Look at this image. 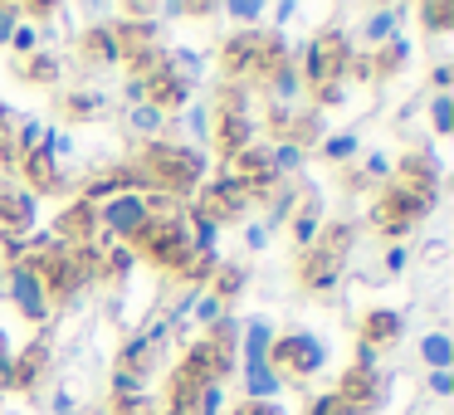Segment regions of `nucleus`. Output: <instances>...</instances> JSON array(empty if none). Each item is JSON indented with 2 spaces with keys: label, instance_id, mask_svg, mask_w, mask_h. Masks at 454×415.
<instances>
[{
  "label": "nucleus",
  "instance_id": "f257e3e1",
  "mask_svg": "<svg viewBox=\"0 0 454 415\" xmlns=\"http://www.w3.org/2000/svg\"><path fill=\"white\" fill-rule=\"evenodd\" d=\"M142 181H152V186H167V191H191L200 176V157L191 147H171V142H157V147H147V157L137 161Z\"/></svg>",
  "mask_w": 454,
  "mask_h": 415
},
{
  "label": "nucleus",
  "instance_id": "f03ea898",
  "mask_svg": "<svg viewBox=\"0 0 454 415\" xmlns=\"http://www.w3.org/2000/svg\"><path fill=\"white\" fill-rule=\"evenodd\" d=\"M132 239H137V249L161 269H186V259H191L181 220H142V225L132 230Z\"/></svg>",
  "mask_w": 454,
  "mask_h": 415
},
{
  "label": "nucleus",
  "instance_id": "7ed1b4c3",
  "mask_svg": "<svg viewBox=\"0 0 454 415\" xmlns=\"http://www.w3.org/2000/svg\"><path fill=\"white\" fill-rule=\"evenodd\" d=\"M269 356H274L278 376H288V381H303V376H313L317 366H323V347H317L308 333H288V337H278V342L269 347Z\"/></svg>",
  "mask_w": 454,
  "mask_h": 415
},
{
  "label": "nucleus",
  "instance_id": "20e7f679",
  "mask_svg": "<svg viewBox=\"0 0 454 415\" xmlns=\"http://www.w3.org/2000/svg\"><path fill=\"white\" fill-rule=\"evenodd\" d=\"M347 64H352V54H347V40L337 30H323L313 44H308V79H313L317 89H323V83H333Z\"/></svg>",
  "mask_w": 454,
  "mask_h": 415
},
{
  "label": "nucleus",
  "instance_id": "39448f33",
  "mask_svg": "<svg viewBox=\"0 0 454 415\" xmlns=\"http://www.w3.org/2000/svg\"><path fill=\"white\" fill-rule=\"evenodd\" d=\"M333 395L342 401V411H347V415H366V411H376V405H381L386 386L376 381V376L366 372V366H352V372L342 376V386H337Z\"/></svg>",
  "mask_w": 454,
  "mask_h": 415
},
{
  "label": "nucleus",
  "instance_id": "423d86ee",
  "mask_svg": "<svg viewBox=\"0 0 454 415\" xmlns=\"http://www.w3.org/2000/svg\"><path fill=\"white\" fill-rule=\"evenodd\" d=\"M239 210H245V186H235V181H220V186H210L206 196H200L196 220H200L206 230H215V225H225V220H235Z\"/></svg>",
  "mask_w": 454,
  "mask_h": 415
},
{
  "label": "nucleus",
  "instance_id": "0eeeda50",
  "mask_svg": "<svg viewBox=\"0 0 454 415\" xmlns=\"http://www.w3.org/2000/svg\"><path fill=\"white\" fill-rule=\"evenodd\" d=\"M142 93H147V103H157V108H176V103H186V79L161 64V69H152L147 79H142Z\"/></svg>",
  "mask_w": 454,
  "mask_h": 415
},
{
  "label": "nucleus",
  "instance_id": "6e6552de",
  "mask_svg": "<svg viewBox=\"0 0 454 415\" xmlns=\"http://www.w3.org/2000/svg\"><path fill=\"white\" fill-rule=\"evenodd\" d=\"M401 186H405V191H434V186H440V167H434L430 152H405V161H401Z\"/></svg>",
  "mask_w": 454,
  "mask_h": 415
},
{
  "label": "nucleus",
  "instance_id": "1a4fd4ad",
  "mask_svg": "<svg viewBox=\"0 0 454 415\" xmlns=\"http://www.w3.org/2000/svg\"><path fill=\"white\" fill-rule=\"evenodd\" d=\"M395 333H401V317H395L391 308H372V313L362 317V342H366V352H372V347L395 342Z\"/></svg>",
  "mask_w": 454,
  "mask_h": 415
},
{
  "label": "nucleus",
  "instance_id": "9d476101",
  "mask_svg": "<svg viewBox=\"0 0 454 415\" xmlns=\"http://www.w3.org/2000/svg\"><path fill=\"white\" fill-rule=\"evenodd\" d=\"M103 220H108L113 230H137L142 220H147V200L142 196H122V200H113V206H103Z\"/></svg>",
  "mask_w": 454,
  "mask_h": 415
},
{
  "label": "nucleus",
  "instance_id": "9b49d317",
  "mask_svg": "<svg viewBox=\"0 0 454 415\" xmlns=\"http://www.w3.org/2000/svg\"><path fill=\"white\" fill-rule=\"evenodd\" d=\"M337 269H342V259L327 254V249H313V254L303 259V269H298V278H303L308 288H327L337 278Z\"/></svg>",
  "mask_w": 454,
  "mask_h": 415
},
{
  "label": "nucleus",
  "instance_id": "f8f14e48",
  "mask_svg": "<svg viewBox=\"0 0 454 415\" xmlns=\"http://www.w3.org/2000/svg\"><path fill=\"white\" fill-rule=\"evenodd\" d=\"M50 366V347L44 342H30V352L20 356V362L11 366V386H20V391H30L35 381H40V372Z\"/></svg>",
  "mask_w": 454,
  "mask_h": 415
},
{
  "label": "nucleus",
  "instance_id": "ddd939ff",
  "mask_svg": "<svg viewBox=\"0 0 454 415\" xmlns=\"http://www.w3.org/2000/svg\"><path fill=\"white\" fill-rule=\"evenodd\" d=\"M93 225H98V210H93L89 200H79V206H69L59 215V235L64 239H79V245H83V239H93Z\"/></svg>",
  "mask_w": 454,
  "mask_h": 415
},
{
  "label": "nucleus",
  "instance_id": "4468645a",
  "mask_svg": "<svg viewBox=\"0 0 454 415\" xmlns=\"http://www.w3.org/2000/svg\"><path fill=\"white\" fill-rule=\"evenodd\" d=\"M30 220H35V206H30V196L25 191H15V186H0V225H15V230H30Z\"/></svg>",
  "mask_w": 454,
  "mask_h": 415
},
{
  "label": "nucleus",
  "instance_id": "2eb2a0df",
  "mask_svg": "<svg viewBox=\"0 0 454 415\" xmlns=\"http://www.w3.org/2000/svg\"><path fill=\"white\" fill-rule=\"evenodd\" d=\"M11 294H15V303H20V313L44 317V303H40V274H25V269H15Z\"/></svg>",
  "mask_w": 454,
  "mask_h": 415
},
{
  "label": "nucleus",
  "instance_id": "dca6fc26",
  "mask_svg": "<svg viewBox=\"0 0 454 415\" xmlns=\"http://www.w3.org/2000/svg\"><path fill=\"white\" fill-rule=\"evenodd\" d=\"M20 167H25V176H30L40 191L54 186V157H50V152H35V147H30V152L20 157Z\"/></svg>",
  "mask_w": 454,
  "mask_h": 415
},
{
  "label": "nucleus",
  "instance_id": "f3484780",
  "mask_svg": "<svg viewBox=\"0 0 454 415\" xmlns=\"http://www.w3.org/2000/svg\"><path fill=\"white\" fill-rule=\"evenodd\" d=\"M239 288H245V269H239V264L215 269V298H235Z\"/></svg>",
  "mask_w": 454,
  "mask_h": 415
},
{
  "label": "nucleus",
  "instance_id": "a211bd4d",
  "mask_svg": "<svg viewBox=\"0 0 454 415\" xmlns=\"http://www.w3.org/2000/svg\"><path fill=\"white\" fill-rule=\"evenodd\" d=\"M54 59L50 54H40V59H30V69H20V79H30V83H54Z\"/></svg>",
  "mask_w": 454,
  "mask_h": 415
},
{
  "label": "nucleus",
  "instance_id": "6ab92c4d",
  "mask_svg": "<svg viewBox=\"0 0 454 415\" xmlns=\"http://www.w3.org/2000/svg\"><path fill=\"white\" fill-rule=\"evenodd\" d=\"M83 50H89L93 59H98V54H108V59H113V54H118V44H113V35H103V30H89V35H83Z\"/></svg>",
  "mask_w": 454,
  "mask_h": 415
},
{
  "label": "nucleus",
  "instance_id": "aec40b11",
  "mask_svg": "<svg viewBox=\"0 0 454 415\" xmlns=\"http://www.w3.org/2000/svg\"><path fill=\"white\" fill-rule=\"evenodd\" d=\"M98 98H89V93H79V98H69V118L74 122H89V118H98V108H93Z\"/></svg>",
  "mask_w": 454,
  "mask_h": 415
},
{
  "label": "nucleus",
  "instance_id": "412c9836",
  "mask_svg": "<svg viewBox=\"0 0 454 415\" xmlns=\"http://www.w3.org/2000/svg\"><path fill=\"white\" fill-rule=\"evenodd\" d=\"M425 20H430V30H450V20H454V5H425Z\"/></svg>",
  "mask_w": 454,
  "mask_h": 415
},
{
  "label": "nucleus",
  "instance_id": "4be33fe9",
  "mask_svg": "<svg viewBox=\"0 0 454 415\" xmlns=\"http://www.w3.org/2000/svg\"><path fill=\"white\" fill-rule=\"evenodd\" d=\"M425 356H430L434 366H444L450 362V342H444V337H430V342H425Z\"/></svg>",
  "mask_w": 454,
  "mask_h": 415
},
{
  "label": "nucleus",
  "instance_id": "5701e85b",
  "mask_svg": "<svg viewBox=\"0 0 454 415\" xmlns=\"http://www.w3.org/2000/svg\"><path fill=\"white\" fill-rule=\"evenodd\" d=\"M235 415H284V411H278V405H269V401H245Z\"/></svg>",
  "mask_w": 454,
  "mask_h": 415
},
{
  "label": "nucleus",
  "instance_id": "b1692460",
  "mask_svg": "<svg viewBox=\"0 0 454 415\" xmlns=\"http://www.w3.org/2000/svg\"><path fill=\"white\" fill-rule=\"evenodd\" d=\"M450 122H454V108H450V98H440V103H434V128L450 132Z\"/></svg>",
  "mask_w": 454,
  "mask_h": 415
},
{
  "label": "nucleus",
  "instance_id": "393cba45",
  "mask_svg": "<svg viewBox=\"0 0 454 415\" xmlns=\"http://www.w3.org/2000/svg\"><path fill=\"white\" fill-rule=\"evenodd\" d=\"M352 142H356V137H327L323 152H327V157H352Z\"/></svg>",
  "mask_w": 454,
  "mask_h": 415
},
{
  "label": "nucleus",
  "instance_id": "a878e982",
  "mask_svg": "<svg viewBox=\"0 0 454 415\" xmlns=\"http://www.w3.org/2000/svg\"><path fill=\"white\" fill-rule=\"evenodd\" d=\"M313 415H347V411H342L337 395H323V401H313Z\"/></svg>",
  "mask_w": 454,
  "mask_h": 415
},
{
  "label": "nucleus",
  "instance_id": "bb28decb",
  "mask_svg": "<svg viewBox=\"0 0 454 415\" xmlns=\"http://www.w3.org/2000/svg\"><path fill=\"white\" fill-rule=\"evenodd\" d=\"M366 30H372V40H381V35H391V15H376V20L366 25Z\"/></svg>",
  "mask_w": 454,
  "mask_h": 415
},
{
  "label": "nucleus",
  "instance_id": "cd10ccee",
  "mask_svg": "<svg viewBox=\"0 0 454 415\" xmlns=\"http://www.w3.org/2000/svg\"><path fill=\"white\" fill-rule=\"evenodd\" d=\"M5 35H11V15H0V40H5Z\"/></svg>",
  "mask_w": 454,
  "mask_h": 415
}]
</instances>
